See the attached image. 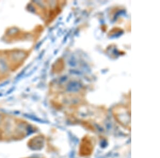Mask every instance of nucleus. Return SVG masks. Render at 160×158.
Here are the masks:
<instances>
[{
	"label": "nucleus",
	"instance_id": "2",
	"mask_svg": "<svg viewBox=\"0 0 160 158\" xmlns=\"http://www.w3.org/2000/svg\"><path fill=\"white\" fill-rule=\"evenodd\" d=\"M94 145L91 137L86 136L82 138L79 146V155L81 156H89L92 153Z\"/></svg>",
	"mask_w": 160,
	"mask_h": 158
},
{
	"label": "nucleus",
	"instance_id": "1",
	"mask_svg": "<svg viewBox=\"0 0 160 158\" xmlns=\"http://www.w3.org/2000/svg\"><path fill=\"white\" fill-rule=\"evenodd\" d=\"M129 113V109L122 105L115 108L114 110H113V115L116 120L125 129L128 131H130L131 128Z\"/></svg>",
	"mask_w": 160,
	"mask_h": 158
}]
</instances>
